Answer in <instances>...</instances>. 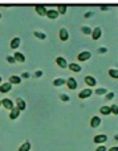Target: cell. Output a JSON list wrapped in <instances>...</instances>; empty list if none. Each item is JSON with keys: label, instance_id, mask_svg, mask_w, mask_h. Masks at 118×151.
Returning a JSON list of instances; mask_svg holds the SVG:
<instances>
[{"label": "cell", "instance_id": "cell-29", "mask_svg": "<svg viewBox=\"0 0 118 151\" xmlns=\"http://www.w3.org/2000/svg\"><path fill=\"white\" fill-rule=\"evenodd\" d=\"M110 110H112V114L118 115V106H117V105H112V106H110Z\"/></svg>", "mask_w": 118, "mask_h": 151}, {"label": "cell", "instance_id": "cell-11", "mask_svg": "<svg viewBox=\"0 0 118 151\" xmlns=\"http://www.w3.org/2000/svg\"><path fill=\"white\" fill-rule=\"evenodd\" d=\"M20 44H21V39H20V37H13V39L11 40L9 47H11V49H17V48L20 47Z\"/></svg>", "mask_w": 118, "mask_h": 151}, {"label": "cell", "instance_id": "cell-40", "mask_svg": "<svg viewBox=\"0 0 118 151\" xmlns=\"http://www.w3.org/2000/svg\"><path fill=\"white\" fill-rule=\"evenodd\" d=\"M1 83H3V80H1V77H0V85H1Z\"/></svg>", "mask_w": 118, "mask_h": 151}, {"label": "cell", "instance_id": "cell-7", "mask_svg": "<svg viewBox=\"0 0 118 151\" xmlns=\"http://www.w3.org/2000/svg\"><path fill=\"white\" fill-rule=\"evenodd\" d=\"M93 94V90L90 88H88V89H84V90H81L80 91V94H78V97L81 99H85V98H89L90 96Z\"/></svg>", "mask_w": 118, "mask_h": 151}, {"label": "cell", "instance_id": "cell-28", "mask_svg": "<svg viewBox=\"0 0 118 151\" xmlns=\"http://www.w3.org/2000/svg\"><path fill=\"white\" fill-rule=\"evenodd\" d=\"M105 98H106V101H112V99L114 98V93H113V91H109V93H106L105 94Z\"/></svg>", "mask_w": 118, "mask_h": 151}, {"label": "cell", "instance_id": "cell-10", "mask_svg": "<svg viewBox=\"0 0 118 151\" xmlns=\"http://www.w3.org/2000/svg\"><path fill=\"white\" fill-rule=\"evenodd\" d=\"M85 83H86L89 88H93V86L97 85V80H96L93 76H86V77H85Z\"/></svg>", "mask_w": 118, "mask_h": 151}, {"label": "cell", "instance_id": "cell-3", "mask_svg": "<svg viewBox=\"0 0 118 151\" xmlns=\"http://www.w3.org/2000/svg\"><path fill=\"white\" fill-rule=\"evenodd\" d=\"M92 39L94 40V41H97V40H100L101 39V36H102V29L100 28V27H96L92 31Z\"/></svg>", "mask_w": 118, "mask_h": 151}, {"label": "cell", "instance_id": "cell-2", "mask_svg": "<svg viewBox=\"0 0 118 151\" xmlns=\"http://www.w3.org/2000/svg\"><path fill=\"white\" fill-rule=\"evenodd\" d=\"M66 86H68V89H71V90H74V89H77V86H78V83H77V80L73 77H69L68 80L65 81Z\"/></svg>", "mask_w": 118, "mask_h": 151}, {"label": "cell", "instance_id": "cell-39", "mask_svg": "<svg viewBox=\"0 0 118 151\" xmlns=\"http://www.w3.org/2000/svg\"><path fill=\"white\" fill-rule=\"evenodd\" d=\"M114 139H116V141H118V135H116V137H114Z\"/></svg>", "mask_w": 118, "mask_h": 151}, {"label": "cell", "instance_id": "cell-6", "mask_svg": "<svg viewBox=\"0 0 118 151\" xmlns=\"http://www.w3.org/2000/svg\"><path fill=\"white\" fill-rule=\"evenodd\" d=\"M1 106H4L7 110H12L13 107H15V105H13L12 99H9V98H3V99H1Z\"/></svg>", "mask_w": 118, "mask_h": 151}, {"label": "cell", "instance_id": "cell-35", "mask_svg": "<svg viewBox=\"0 0 118 151\" xmlns=\"http://www.w3.org/2000/svg\"><path fill=\"white\" fill-rule=\"evenodd\" d=\"M29 76H31V74H29L28 72H24V73L21 74V77H23V78H29Z\"/></svg>", "mask_w": 118, "mask_h": 151}, {"label": "cell", "instance_id": "cell-37", "mask_svg": "<svg viewBox=\"0 0 118 151\" xmlns=\"http://www.w3.org/2000/svg\"><path fill=\"white\" fill-rule=\"evenodd\" d=\"M93 16V12H86L85 13V19H89V17H92Z\"/></svg>", "mask_w": 118, "mask_h": 151}, {"label": "cell", "instance_id": "cell-18", "mask_svg": "<svg viewBox=\"0 0 118 151\" xmlns=\"http://www.w3.org/2000/svg\"><path fill=\"white\" fill-rule=\"evenodd\" d=\"M13 57H15L16 63H24V61H25V56H24L21 52H15Z\"/></svg>", "mask_w": 118, "mask_h": 151}, {"label": "cell", "instance_id": "cell-8", "mask_svg": "<svg viewBox=\"0 0 118 151\" xmlns=\"http://www.w3.org/2000/svg\"><path fill=\"white\" fill-rule=\"evenodd\" d=\"M56 64H57V65L60 66L61 69H65V68H68V61H66V58L61 57V56H58V57L56 58Z\"/></svg>", "mask_w": 118, "mask_h": 151}, {"label": "cell", "instance_id": "cell-14", "mask_svg": "<svg viewBox=\"0 0 118 151\" xmlns=\"http://www.w3.org/2000/svg\"><path fill=\"white\" fill-rule=\"evenodd\" d=\"M8 82H11L12 85H19V83H21V77H19V76L13 74V76H11V77H9Z\"/></svg>", "mask_w": 118, "mask_h": 151}, {"label": "cell", "instance_id": "cell-27", "mask_svg": "<svg viewBox=\"0 0 118 151\" xmlns=\"http://www.w3.org/2000/svg\"><path fill=\"white\" fill-rule=\"evenodd\" d=\"M106 93H108V90H106L105 88H100V89H96V94H97V96H105Z\"/></svg>", "mask_w": 118, "mask_h": 151}, {"label": "cell", "instance_id": "cell-24", "mask_svg": "<svg viewBox=\"0 0 118 151\" xmlns=\"http://www.w3.org/2000/svg\"><path fill=\"white\" fill-rule=\"evenodd\" d=\"M66 80H64V78H56V80H53V86H56V88H58V86H63L64 83H65Z\"/></svg>", "mask_w": 118, "mask_h": 151}, {"label": "cell", "instance_id": "cell-26", "mask_svg": "<svg viewBox=\"0 0 118 151\" xmlns=\"http://www.w3.org/2000/svg\"><path fill=\"white\" fill-rule=\"evenodd\" d=\"M29 150H31V143H29V142L23 143L20 146V149H19V151H29Z\"/></svg>", "mask_w": 118, "mask_h": 151}, {"label": "cell", "instance_id": "cell-42", "mask_svg": "<svg viewBox=\"0 0 118 151\" xmlns=\"http://www.w3.org/2000/svg\"><path fill=\"white\" fill-rule=\"evenodd\" d=\"M0 19H1V13H0Z\"/></svg>", "mask_w": 118, "mask_h": 151}, {"label": "cell", "instance_id": "cell-32", "mask_svg": "<svg viewBox=\"0 0 118 151\" xmlns=\"http://www.w3.org/2000/svg\"><path fill=\"white\" fill-rule=\"evenodd\" d=\"M60 99L64 102H68L69 101V96L68 94H60Z\"/></svg>", "mask_w": 118, "mask_h": 151}, {"label": "cell", "instance_id": "cell-19", "mask_svg": "<svg viewBox=\"0 0 118 151\" xmlns=\"http://www.w3.org/2000/svg\"><path fill=\"white\" fill-rule=\"evenodd\" d=\"M19 115H20V110H19L17 107H13L9 111V119H16Z\"/></svg>", "mask_w": 118, "mask_h": 151}, {"label": "cell", "instance_id": "cell-34", "mask_svg": "<svg viewBox=\"0 0 118 151\" xmlns=\"http://www.w3.org/2000/svg\"><path fill=\"white\" fill-rule=\"evenodd\" d=\"M96 151H106V147H105V146H98Z\"/></svg>", "mask_w": 118, "mask_h": 151}, {"label": "cell", "instance_id": "cell-5", "mask_svg": "<svg viewBox=\"0 0 118 151\" xmlns=\"http://www.w3.org/2000/svg\"><path fill=\"white\" fill-rule=\"evenodd\" d=\"M58 39H60L61 41H68V39H69V32H68V29L61 28L60 31H58Z\"/></svg>", "mask_w": 118, "mask_h": 151}, {"label": "cell", "instance_id": "cell-36", "mask_svg": "<svg viewBox=\"0 0 118 151\" xmlns=\"http://www.w3.org/2000/svg\"><path fill=\"white\" fill-rule=\"evenodd\" d=\"M101 11H109V5H101Z\"/></svg>", "mask_w": 118, "mask_h": 151}, {"label": "cell", "instance_id": "cell-17", "mask_svg": "<svg viewBox=\"0 0 118 151\" xmlns=\"http://www.w3.org/2000/svg\"><path fill=\"white\" fill-rule=\"evenodd\" d=\"M68 68L71 69L72 72H74V73H80V72H81V66H80L78 64H76V63L68 64Z\"/></svg>", "mask_w": 118, "mask_h": 151}, {"label": "cell", "instance_id": "cell-15", "mask_svg": "<svg viewBox=\"0 0 118 151\" xmlns=\"http://www.w3.org/2000/svg\"><path fill=\"white\" fill-rule=\"evenodd\" d=\"M101 125V118L100 117H93L92 119H90V126H92L93 129H96V127H98V126Z\"/></svg>", "mask_w": 118, "mask_h": 151}, {"label": "cell", "instance_id": "cell-20", "mask_svg": "<svg viewBox=\"0 0 118 151\" xmlns=\"http://www.w3.org/2000/svg\"><path fill=\"white\" fill-rule=\"evenodd\" d=\"M33 36L39 40H45L47 39V35L44 32H39V31H33Z\"/></svg>", "mask_w": 118, "mask_h": 151}, {"label": "cell", "instance_id": "cell-30", "mask_svg": "<svg viewBox=\"0 0 118 151\" xmlns=\"http://www.w3.org/2000/svg\"><path fill=\"white\" fill-rule=\"evenodd\" d=\"M97 52L100 53V55H104V53L108 52V48H106V47H101V48H98V49H97Z\"/></svg>", "mask_w": 118, "mask_h": 151}, {"label": "cell", "instance_id": "cell-31", "mask_svg": "<svg viewBox=\"0 0 118 151\" xmlns=\"http://www.w3.org/2000/svg\"><path fill=\"white\" fill-rule=\"evenodd\" d=\"M5 60H7V63H9V64H15L16 63V60H15V57H13V56H7V58H5Z\"/></svg>", "mask_w": 118, "mask_h": 151}, {"label": "cell", "instance_id": "cell-1", "mask_svg": "<svg viewBox=\"0 0 118 151\" xmlns=\"http://www.w3.org/2000/svg\"><path fill=\"white\" fill-rule=\"evenodd\" d=\"M90 57H92V53H90L89 50H82V52H80L78 55H77V60H78L80 63H85V61H88Z\"/></svg>", "mask_w": 118, "mask_h": 151}, {"label": "cell", "instance_id": "cell-38", "mask_svg": "<svg viewBox=\"0 0 118 151\" xmlns=\"http://www.w3.org/2000/svg\"><path fill=\"white\" fill-rule=\"evenodd\" d=\"M109 151H118V147H112V149H109Z\"/></svg>", "mask_w": 118, "mask_h": 151}, {"label": "cell", "instance_id": "cell-9", "mask_svg": "<svg viewBox=\"0 0 118 151\" xmlns=\"http://www.w3.org/2000/svg\"><path fill=\"white\" fill-rule=\"evenodd\" d=\"M11 89H12V83L11 82H3L1 85H0V93L5 94V93H8V91H11Z\"/></svg>", "mask_w": 118, "mask_h": 151}, {"label": "cell", "instance_id": "cell-16", "mask_svg": "<svg viewBox=\"0 0 118 151\" xmlns=\"http://www.w3.org/2000/svg\"><path fill=\"white\" fill-rule=\"evenodd\" d=\"M93 141H94L96 143H104V142L108 141V137H106L105 134H100V135H96Z\"/></svg>", "mask_w": 118, "mask_h": 151}, {"label": "cell", "instance_id": "cell-4", "mask_svg": "<svg viewBox=\"0 0 118 151\" xmlns=\"http://www.w3.org/2000/svg\"><path fill=\"white\" fill-rule=\"evenodd\" d=\"M35 11H36V13L39 16H47V7L45 5H42V4H37V5H35Z\"/></svg>", "mask_w": 118, "mask_h": 151}, {"label": "cell", "instance_id": "cell-21", "mask_svg": "<svg viewBox=\"0 0 118 151\" xmlns=\"http://www.w3.org/2000/svg\"><path fill=\"white\" fill-rule=\"evenodd\" d=\"M108 74L112 78H116V80H118V69H116V68H110L108 70Z\"/></svg>", "mask_w": 118, "mask_h": 151}, {"label": "cell", "instance_id": "cell-22", "mask_svg": "<svg viewBox=\"0 0 118 151\" xmlns=\"http://www.w3.org/2000/svg\"><path fill=\"white\" fill-rule=\"evenodd\" d=\"M100 113H101V114H102V115H109V114H112L110 106H101Z\"/></svg>", "mask_w": 118, "mask_h": 151}, {"label": "cell", "instance_id": "cell-25", "mask_svg": "<svg viewBox=\"0 0 118 151\" xmlns=\"http://www.w3.org/2000/svg\"><path fill=\"white\" fill-rule=\"evenodd\" d=\"M92 31L93 29L90 28V27H88V25H82L81 27V32L84 35H92Z\"/></svg>", "mask_w": 118, "mask_h": 151}, {"label": "cell", "instance_id": "cell-41", "mask_svg": "<svg viewBox=\"0 0 118 151\" xmlns=\"http://www.w3.org/2000/svg\"><path fill=\"white\" fill-rule=\"evenodd\" d=\"M0 106H1V101H0Z\"/></svg>", "mask_w": 118, "mask_h": 151}, {"label": "cell", "instance_id": "cell-33", "mask_svg": "<svg viewBox=\"0 0 118 151\" xmlns=\"http://www.w3.org/2000/svg\"><path fill=\"white\" fill-rule=\"evenodd\" d=\"M42 74H44V73H42V70H36V72H35V77H37V78H39V77H41V76Z\"/></svg>", "mask_w": 118, "mask_h": 151}, {"label": "cell", "instance_id": "cell-13", "mask_svg": "<svg viewBox=\"0 0 118 151\" xmlns=\"http://www.w3.org/2000/svg\"><path fill=\"white\" fill-rule=\"evenodd\" d=\"M16 107H17L20 111L25 110V107H27L25 101H24V99H21V98H17V99H16Z\"/></svg>", "mask_w": 118, "mask_h": 151}, {"label": "cell", "instance_id": "cell-23", "mask_svg": "<svg viewBox=\"0 0 118 151\" xmlns=\"http://www.w3.org/2000/svg\"><path fill=\"white\" fill-rule=\"evenodd\" d=\"M66 11H68V7H66V5H64V4L57 5V12H58V15H65Z\"/></svg>", "mask_w": 118, "mask_h": 151}, {"label": "cell", "instance_id": "cell-12", "mask_svg": "<svg viewBox=\"0 0 118 151\" xmlns=\"http://www.w3.org/2000/svg\"><path fill=\"white\" fill-rule=\"evenodd\" d=\"M47 17L49 19V20H56V19L58 17L57 9H48L47 11Z\"/></svg>", "mask_w": 118, "mask_h": 151}]
</instances>
